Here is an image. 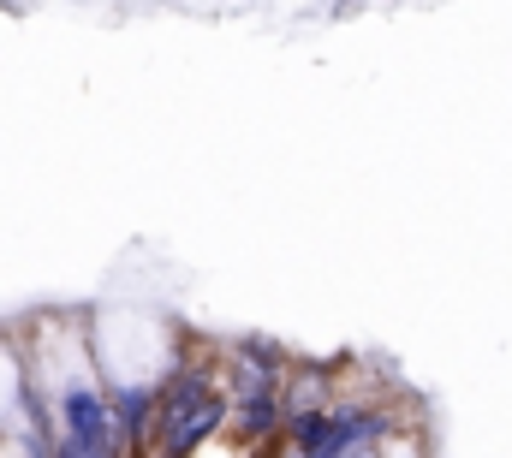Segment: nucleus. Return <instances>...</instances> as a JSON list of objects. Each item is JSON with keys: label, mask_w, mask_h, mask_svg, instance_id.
<instances>
[{"label": "nucleus", "mask_w": 512, "mask_h": 458, "mask_svg": "<svg viewBox=\"0 0 512 458\" xmlns=\"http://www.w3.org/2000/svg\"><path fill=\"white\" fill-rule=\"evenodd\" d=\"M60 423H66L60 441H72L78 453L120 458V435H114V417H108V399H102V393H90V387H66V399H60Z\"/></svg>", "instance_id": "obj_1"}, {"label": "nucleus", "mask_w": 512, "mask_h": 458, "mask_svg": "<svg viewBox=\"0 0 512 458\" xmlns=\"http://www.w3.org/2000/svg\"><path fill=\"white\" fill-rule=\"evenodd\" d=\"M203 399H215V393H209V375H203V369H179V375L167 381V393L155 399V435L167 441V435H173V429L203 405Z\"/></svg>", "instance_id": "obj_2"}, {"label": "nucleus", "mask_w": 512, "mask_h": 458, "mask_svg": "<svg viewBox=\"0 0 512 458\" xmlns=\"http://www.w3.org/2000/svg\"><path fill=\"white\" fill-rule=\"evenodd\" d=\"M328 417H334V429H328L322 458H352L358 447H370V441H382L387 435L382 411H328Z\"/></svg>", "instance_id": "obj_3"}, {"label": "nucleus", "mask_w": 512, "mask_h": 458, "mask_svg": "<svg viewBox=\"0 0 512 458\" xmlns=\"http://www.w3.org/2000/svg\"><path fill=\"white\" fill-rule=\"evenodd\" d=\"M108 417H114V435H120V441L155 435V393H149V387H120V393L108 399Z\"/></svg>", "instance_id": "obj_4"}, {"label": "nucleus", "mask_w": 512, "mask_h": 458, "mask_svg": "<svg viewBox=\"0 0 512 458\" xmlns=\"http://www.w3.org/2000/svg\"><path fill=\"white\" fill-rule=\"evenodd\" d=\"M221 417H227V399H203V405H197V411H191V417L167 435V453H185V458H191L203 441H209V435H215V429H221Z\"/></svg>", "instance_id": "obj_5"}, {"label": "nucleus", "mask_w": 512, "mask_h": 458, "mask_svg": "<svg viewBox=\"0 0 512 458\" xmlns=\"http://www.w3.org/2000/svg\"><path fill=\"white\" fill-rule=\"evenodd\" d=\"M274 423H280V393H262V399H245V405H239V435H245V441L274 435Z\"/></svg>", "instance_id": "obj_6"}, {"label": "nucleus", "mask_w": 512, "mask_h": 458, "mask_svg": "<svg viewBox=\"0 0 512 458\" xmlns=\"http://www.w3.org/2000/svg\"><path fill=\"white\" fill-rule=\"evenodd\" d=\"M328 429H334V417H328V411L292 417V447H298L304 458H322V447H328Z\"/></svg>", "instance_id": "obj_7"}, {"label": "nucleus", "mask_w": 512, "mask_h": 458, "mask_svg": "<svg viewBox=\"0 0 512 458\" xmlns=\"http://www.w3.org/2000/svg\"><path fill=\"white\" fill-rule=\"evenodd\" d=\"M48 458H90V453H78L72 441H54V447H48Z\"/></svg>", "instance_id": "obj_8"}, {"label": "nucleus", "mask_w": 512, "mask_h": 458, "mask_svg": "<svg viewBox=\"0 0 512 458\" xmlns=\"http://www.w3.org/2000/svg\"><path fill=\"white\" fill-rule=\"evenodd\" d=\"M167 458H185V453H167Z\"/></svg>", "instance_id": "obj_9"}]
</instances>
